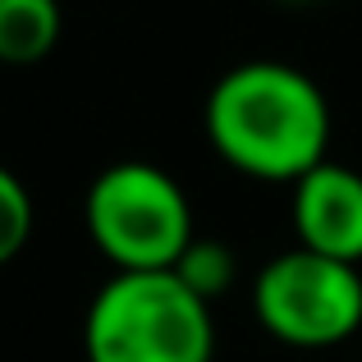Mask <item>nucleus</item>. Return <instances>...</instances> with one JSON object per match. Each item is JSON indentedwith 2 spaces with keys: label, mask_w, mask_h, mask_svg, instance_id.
Listing matches in <instances>:
<instances>
[{
  "label": "nucleus",
  "mask_w": 362,
  "mask_h": 362,
  "mask_svg": "<svg viewBox=\"0 0 362 362\" xmlns=\"http://www.w3.org/2000/svg\"><path fill=\"white\" fill-rule=\"evenodd\" d=\"M284 5H312V0H284Z\"/></svg>",
  "instance_id": "nucleus-9"
},
{
  "label": "nucleus",
  "mask_w": 362,
  "mask_h": 362,
  "mask_svg": "<svg viewBox=\"0 0 362 362\" xmlns=\"http://www.w3.org/2000/svg\"><path fill=\"white\" fill-rule=\"evenodd\" d=\"M88 239L115 271H175L193 230V202L170 170L151 160H115L83 197Z\"/></svg>",
  "instance_id": "nucleus-3"
},
{
  "label": "nucleus",
  "mask_w": 362,
  "mask_h": 362,
  "mask_svg": "<svg viewBox=\"0 0 362 362\" xmlns=\"http://www.w3.org/2000/svg\"><path fill=\"white\" fill-rule=\"evenodd\" d=\"M33 225H37V206H33L28 184L14 175V170L0 165V266H9L28 247Z\"/></svg>",
  "instance_id": "nucleus-8"
},
{
  "label": "nucleus",
  "mask_w": 362,
  "mask_h": 362,
  "mask_svg": "<svg viewBox=\"0 0 362 362\" xmlns=\"http://www.w3.org/2000/svg\"><path fill=\"white\" fill-rule=\"evenodd\" d=\"M60 0H0V64H37L60 42Z\"/></svg>",
  "instance_id": "nucleus-6"
},
{
  "label": "nucleus",
  "mask_w": 362,
  "mask_h": 362,
  "mask_svg": "<svg viewBox=\"0 0 362 362\" xmlns=\"http://www.w3.org/2000/svg\"><path fill=\"white\" fill-rule=\"evenodd\" d=\"M88 362H211L216 321L175 271H115L83 317Z\"/></svg>",
  "instance_id": "nucleus-2"
},
{
  "label": "nucleus",
  "mask_w": 362,
  "mask_h": 362,
  "mask_svg": "<svg viewBox=\"0 0 362 362\" xmlns=\"http://www.w3.org/2000/svg\"><path fill=\"white\" fill-rule=\"evenodd\" d=\"M175 275L197 293V298L216 303L221 293H230L239 266H234V252H230L225 243H216V239H193V243H188V252L179 257Z\"/></svg>",
  "instance_id": "nucleus-7"
},
{
  "label": "nucleus",
  "mask_w": 362,
  "mask_h": 362,
  "mask_svg": "<svg viewBox=\"0 0 362 362\" xmlns=\"http://www.w3.org/2000/svg\"><path fill=\"white\" fill-rule=\"evenodd\" d=\"M252 312L289 349H335L362 330V271L293 243L257 271Z\"/></svg>",
  "instance_id": "nucleus-4"
},
{
  "label": "nucleus",
  "mask_w": 362,
  "mask_h": 362,
  "mask_svg": "<svg viewBox=\"0 0 362 362\" xmlns=\"http://www.w3.org/2000/svg\"><path fill=\"white\" fill-rule=\"evenodd\" d=\"M211 151L266 184H298L330 147V101L312 74L284 60H243L211 83L202 106Z\"/></svg>",
  "instance_id": "nucleus-1"
},
{
  "label": "nucleus",
  "mask_w": 362,
  "mask_h": 362,
  "mask_svg": "<svg viewBox=\"0 0 362 362\" xmlns=\"http://www.w3.org/2000/svg\"><path fill=\"white\" fill-rule=\"evenodd\" d=\"M293 234L298 247L362 266V175L339 160H321L293 184Z\"/></svg>",
  "instance_id": "nucleus-5"
}]
</instances>
